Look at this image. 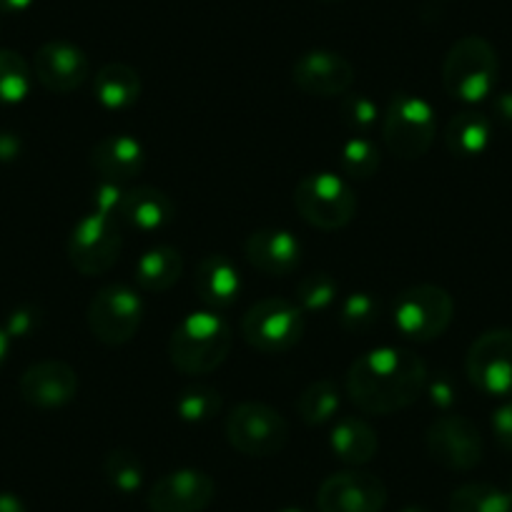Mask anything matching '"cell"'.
<instances>
[{
  "instance_id": "6da1fadb",
  "label": "cell",
  "mask_w": 512,
  "mask_h": 512,
  "mask_svg": "<svg viewBox=\"0 0 512 512\" xmlns=\"http://www.w3.org/2000/svg\"><path fill=\"white\" fill-rule=\"evenodd\" d=\"M427 379V364L415 352L379 347L354 359L344 387L364 415H392L420 400Z\"/></svg>"
},
{
  "instance_id": "7a4b0ae2",
  "label": "cell",
  "mask_w": 512,
  "mask_h": 512,
  "mask_svg": "<svg viewBox=\"0 0 512 512\" xmlns=\"http://www.w3.org/2000/svg\"><path fill=\"white\" fill-rule=\"evenodd\" d=\"M234 344L231 327L214 312H194L176 324L169 339V357L179 372L201 377L226 362Z\"/></svg>"
},
{
  "instance_id": "3957f363",
  "label": "cell",
  "mask_w": 512,
  "mask_h": 512,
  "mask_svg": "<svg viewBox=\"0 0 512 512\" xmlns=\"http://www.w3.org/2000/svg\"><path fill=\"white\" fill-rule=\"evenodd\" d=\"M500 76V58L490 41L482 36H465L447 51L442 63V86L452 98L477 103L490 96Z\"/></svg>"
},
{
  "instance_id": "277c9868",
  "label": "cell",
  "mask_w": 512,
  "mask_h": 512,
  "mask_svg": "<svg viewBox=\"0 0 512 512\" xmlns=\"http://www.w3.org/2000/svg\"><path fill=\"white\" fill-rule=\"evenodd\" d=\"M437 134L435 111L420 96L397 93L384 113V144L402 161H417L430 151Z\"/></svg>"
},
{
  "instance_id": "5b68a950",
  "label": "cell",
  "mask_w": 512,
  "mask_h": 512,
  "mask_svg": "<svg viewBox=\"0 0 512 512\" xmlns=\"http://www.w3.org/2000/svg\"><path fill=\"white\" fill-rule=\"evenodd\" d=\"M294 206L309 226L322 231L344 229L357 214L352 186L329 171L304 176L294 189Z\"/></svg>"
},
{
  "instance_id": "8992f818",
  "label": "cell",
  "mask_w": 512,
  "mask_h": 512,
  "mask_svg": "<svg viewBox=\"0 0 512 512\" xmlns=\"http://www.w3.org/2000/svg\"><path fill=\"white\" fill-rule=\"evenodd\" d=\"M304 334V312L297 302L269 297L256 302L241 319V337L264 354H282L297 347Z\"/></svg>"
},
{
  "instance_id": "52a82bcc",
  "label": "cell",
  "mask_w": 512,
  "mask_h": 512,
  "mask_svg": "<svg viewBox=\"0 0 512 512\" xmlns=\"http://www.w3.org/2000/svg\"><path fill=\"white\" fill-rule=\"evenodd\" d=\"M226 440L246 457H272L289 442V425L264 402H241L226 417Z\"/></svg>"
},
{
  "instance_id": "ba28073f",
  "label": "cell",
  "mask_w": 512,
  "mask_h": 512,
  "mask_svg": "<svg viewBox=\"0 0 512 512\" xmlns=\"http://www.w3.org/2000/svg\"><path fill=\"white\" fill-rule=\"evenodd\" d=\"M121 249L123 234L118 219L96 209L81 216L68 236V259L83 277L106 274L118 262Z\"/></svg>"
},
{
  "instance_id": "9c48e42d",
  "label": "cell",
  "mask_w": 512,
  "mask_h": 512,
  "mask_svg": "<svg viewBox=\"0 0 512 512\" xmlns=\"http://www.w3.org/2000/svg\"><path fill=\"white\" fill-rule=\"evenodd\" d=\"M455 317L450 292L435 284L410 287L395 302V327L412 342H432L442 337Z\"/></svg>"
},
{
  "instance_id": "30bf717a",
  "label": "cell",
  "mask_w": 512,
  "mask_h": 512,
  "mask_svg": "<svg viewBox=\"0 0 512 512\" xmlns=\"http://www.w3.org/2000/svg\"><path fill=\"white\" fill-rule=\"evenodd\" d=\"M88 329L96 342L106 347H121L131 342L144 322V302L131 287L111 284L103 287L88 304Z\"/></svg>"
},
{
  "instance_id": "8fae6325",
  "label": "cell",
  "mask_w": 512,
  "mask_h": 512,
  "mask_svg": "<svg viewBox=\"0 0 512 512\" xmlns=\"http://www.w3.org/2000/svg\"><path fill=\"white\" fill-rule=\"evenodd\" d=\"M465 369L482 395L512 397V329L480 334L467 352Z\"/></svg>"
},
{
  "instance_id": "7c38bea8",
  "label": "cell",
  "mask_w": 512,
  "mask_h": 512,
  "mask_svg": "<svg viewBox=\"0 0 512 512\" xmlns=\"http://www.w3.org/2000/svg\"><path fill=\"white\" fill-rule=\"evenodd\" d=\"M427 452L447 470L467 472L480 465L482 435L475 422L462 415L440 417L427 430Z\"/></svg>"
},
{
  "instance_id": "4fadbf2b",
  "label": "cell",
  "mask_w": 512,
  "mask_h": 512,
  "mask_svg": "<svg viewBox=\"0 0 512 512\" xmlns=\"http://www.w3.org/2000/svg\"><path fill=\"white\" fill-rule=\"evenodd\" d=\"M387 487L372 472L344 470L327 477L317 492L319 512H382Z\"/></svg>"
},
{
  "instance_id": "5bb4252c",
  "label": "cell",
  "mask_w": 512,
  "mask_h": 512,
  "mask_svg": "<svg viewBox=\"0 0 512 512\" xmlns=\"http://www.w3.org/2000/svg\"><path fill=\"white\" fill-rule=\"evenodd\" d=\"M216 495V485L206 472L174 470L154 482L146 495L151 512H204Z\"/></svg>"
},
{
  "instance_id": "9a60e30c",
  "label": "cell",
  "mask_w": 512,
  "mask_h": 512,
  "mask_svg": "<svg viewBox=\"0 0 512 512\" xmlns=\"http://www.w3.org/2000/svg\"><path fill=\"white\" fill-rule=\"evenodd\" d=\"M292 78L294 86L307 96L337 98L352 88L354 68L339 53L327 51V48H314V51L302 53L294 61Z\"/></svg>"
},
{
  "instance_id": "2e32d148",
  "label": "cell",
  "mask_w": 512,
  "mask_h": 512,
  "mask_svg": "<svg viewBox=\"0 0 512 512\" xmlns=\"http://www.w3.org/2000/svg\"><path fill=\"white\" fill-rule=\"evenodd\" d=\"M21 397L38 410H58L76 400L78 374L63 359H41L23 372Z\"/></svg>"
},
{
  "instance_id": "e0dca14e",
  "label": "cell",
  "mask_w": 512,
  "mask_h": 512,
  "mask_svg": "<svg viewBox=\"0 0 512 512\" xmlns=\"http://www.w3.org/2000/svg\"><path fill=\"white\" fill-rule=\"evenodd\" d=\"M91 76L88 56L68 41H48L33 56V78L51 93H71Z\"/></svg>"
},
{
  "instance_id": "ac0fdd59",
  "label": "cell",
  "mask_w": 512,
  "mask_h": 512,
  "mask_svg": "<svg viewBox=\"0 0 512 512\" xmlns=\"http://www.w3.org/2000/svg\"><path fill=\"white\" fill-rule=\"evenodd\" d=\"M244 254L254 269L269 277H287L299 267L302 246L284 229H259L246 236Z\"/></svg>"
},
{
  "instance_id": "d6986e66",
  "label": "cell",
  "mask_w": 512,
  "mask_h": 512,
  "mask_svg": "<svg viewBox=\"0 0 512 512\" xmlns=\"http://www.w3.org/2000/svg\"><path fill=\"white\" fill-rule=\"evenodd\" d=\"M91 166L111 184H123V181L136 179L144 171L146 151L134 136H103L91 149Z\"/></svg>"
},
{
  "instance_id": "ffe728a7",
  "label": "cell",
  "mask_w": 512,
  "mask_h": 512,
  "mask_svg": "<svg viewBox=\"0 0 512 512\" xmlns=\"http://www.w3.org/2000/svg\"><path fill=\"white\" fill-rule=\"evenodd\" d=\"M194 289L206 307H231L241 292L239 269H236V264L224 254L204 256L199 262V267H196Z\"/></svg>"
},
{
  "instance_id": "44dd1931",
  "label": "cell",
  "mask_w": 512,
  "mask_h": 512,
  "mask_svg": "<svg viewBox=\"0 0 512 512\" xmlns=\"http://www.w3.org/2000/svg\"><path fill=\"white\" fill-rule=\"evenodd\" d=\"M118 219L139 231L164 229L174 219V201L154 186H136L131 191H123Z\"/></svg>"
},
{
  "instance_id": "7402d4cb",
  "label": "cell",
  "mask_w": 512,
  "mask_h": 512,
  "mask_svg": "<svg viewBox=\"0 0 512 512\" xmlns=\"http://www.w3.org/2000/svg\"><path fill=\"white\" fill-rule=\"evenodd\" d=\"M329 447L344 465L359 467L374 460L379 450V440L369 422L359 420V417H344L332 427Z\"/></svg>"
},
{
  "instance_id": "603a6c76",
  "label": "cell",
  "mask_w": 512,
  "mask_h": 512,
  "mask_svg": "<svg viewBox=\"0 0 512 512\" xmlns=\"http://www.w3.org/2000/svg\"><path fill=\"white\" fill-rule=\"evenodd\" d=\"M93 93L111 111L134 106L141 96V76L126 63H106L93 78Z\"/></svg>"
},
{
  "instance_id": "cb8c5ba5",
  "label": "cell",
  "mask_w": 512,
  "mask_h": 512,
  "mask_svg": "<svg viewBox=\"0 0 512 512\" xmlns=\"http://www.w3.org/2000/svg\"><path fill=\"white\" fill-rule=\"evenodd\" d=\"M184 274V256L174 246H154L136 262V282L146 292H169Z\"/></svg>"
},
{
  "instance_id": "d4e9b609",
  "label": "cell",
  "mask_w": 512,
  "mask_h": 512,
  "mask_svg": "<svg viewBox=\"0 0 512 512\" xmlns=\"http://www.w3.org/2000/svg\"><path fill=\"white\" fill-rule=\"evenodd\" d=\"M490 118L477 111H462L450 118L445 128L447 151L457 159H475L490 144Z\"/></svg>"
},
{
  "instance_id": "484cf974",
  "label": "cell",
  "mask_w": 512,
  "mask_h": 512,
  "mask_svg": "<svg viewBox=\"0 0 512 512\" xmlns=\"http://www.w3.org/2000/svg\"><path fill=\"white\" fill-rule=\"evenodd\" d=\"M339 402H342V395H339L337 382L327 377L317 379L299 395L297 415L304 425H324V422H329L337 415Z\"/></svg>"
},
{
  "instance_id": "4316f807",
  "label": "cell",
  "mask_w": 512,
  "mask_h": 512,
  "mask_svg": "<svg viewBox=\"0 0 512 512\" xmlns=\"http://www.w3.org/2000/svg\"><path fill=\"white\" fill-rule=\"evenodd\" d=\"M450 512H512V495L487 482H470L452 492Z\"/></svg>"
},
{
  "instance_id": "83f0119b",
  "label": "cell",
  "mask_w": 512,
  "mask_h": 512,
  "mask_svg": "<svg viewBox=\"0 0 512 512\" xmlns=\"http://www.w3.org/2000/svg\"><path fill=\"white\" fill-rule=\"evenodd\" d=\"M33 83V68L16 51H0V103H21Z\"/></svg>"
},
{
  "instance_id": "f1b7e54d",
  "label": "cell",
  "mask_w": 512,
  "mask_h": 512,
  "mask_svg": "<svg viewBox=\"0 0 512 512\" xmlns=\"http://www.w3.org/2000/svg\"><path fill=\"white\" fill-rule=\"evenodd\" d=\"M103 475L113 490L131 495L144 485V465L131 450H111L103 460Z\"/></svg>"
},
{
  "instance_id": "f546056e",
  "label": "cell",
  "mask_w": 512,
  "mask_h": 512,
  "mask_svg": "<svg viewBox=\"0 0 512 512\" xmlns=\"http://www.w3.org/2000/svg\"><path fill=\"white\" fill-rule=\"evenodd\" d=\"M221 410V395L206 384H194L186 387L179 397H176V412L184 422H206L211 417L219 415Z\"/></svg>"
},
{
  "instance_id": "4dcf8cb0",
  "label": "cell",
  "mask_w": 512,
  "mask_h": 512,
  "mask_svg": "<svg viewBox=\"0 0 512 512\" xmlns=\"http://www.w3.org/2000/svg\"><path fill=\"white\" fill-rule=\"evenodd\" d=\"M337 282L329 274H309L297 284V304L302 312H324L337 299Z\"/></svg>"
},
{
  "instance_id": "1f68e13d",
  "label": "cell",
  "mask_w": 512,
  "mask_h": 512,
  "mask_svg": "<svg viewBox=\"0 0 512 512\" xmlns=\"http://www.w3.org/2000/svg\"><path fill=\"white\" fill-rule=\"evenodd\" d=\"M342 166L354 179H372L379 171V151L364 136H354L342 149Z\"/></svg>"
},
{
  "instance_id": "d6a6232c",
  "label": "cell",
  "mask_w": 512,
  "mask_h": 512,
  "mask_svg": "<svg viewBox=\"0 0 512 512\" xmlns=\"http://www.w3.org/2000/svg\"><path fill=\"white\" fill-rule=\"evenodd\" d=\"M377 314H379V304L372 294L354 292L349 294V297L342 302V307H339V324H342L347 332L359 334L377 322Z\"/></svg>"
},
{
  "instance_id": "836d02e7",
  "label": "cell",
  "mask_w": 512,
  "mask_h": 512,
  "mask_svg": "<svg viewBox=\"0 0 512 512\" xmlns=\"http://www.w3.org/2000/svg\"><path fill=\"white\" fill-rule=\"evenodd\" d=\"M339 111H342V123L352 131H357L359 136L369 134L374 126H377L379 108L377 103L372 101L364 93H344L342 103H339Z\"/></svg>"
},
{
  "instance_id": "e575fe53",
  "label": "cell",
  "mask_w": 512,
  "mask_h": 512,
  "mask_svg": "<svg viewBox=\"0 0 512 512\" xmlns=\"http://www.w3.org/2000/svg\"><path fill=\"white\" fill-rule=\"evenodd\" d=\"M492 432H495L500 447L512 452V397H505V402L492 415Z\"/></svg>"
},
{
  "instance_id": "d590c367",
  "label": "cell",
  "mask_w": 512,
  "mask_h": 512,
  "mask_svg": "<svg viewBox=\"0 0 512 512\" xmlns=\"http://www.w3.org/2000/svg\"><path fill=\"white\" fill-rule=\"evenodd\" d=\"M427 390H430L432 402L437 407H450L455 402V387H452L450 379H437V382L427 379Z\"/></svg>"
},
{
  "instance_id": "8d00e7d4",
  "label": "cell",
  "mask_w": 512,
  "mask_h": 512,
  "mask_svg": "<svg viewBox=\"0 0 512 512\" xmlns=\"http://www.w3.org/2000/svg\"><path fill=\"white\" fill-rule=\"evenodd\" d=\"M36 322L38 317L31 312V309H18V312L11 317V322H8L6 332L11 334V337H23V334H28L33 327H36Z\"/></svg>"
},
{
  "instance_id": "74e56055",
  "label": "cell",
  "mask_w": 512,
  "mask_h": 512,
  "mask_svg": "<svg viewBox=\"0 0 512 512\" xmlns=\"http://www.w3.org/2000/svg\"><path fill=\"white\" fill-rule=\"evenodd\" d=\"M495 116L500 118L502 126L512 128V93H502L495 101Z\"/></svg>"
},
{
  "instance_id": "f35d334b",
  "label": "cell",
  "mask_w": 512,
  "mask_h": 512,
  "mask_svg": "<svg viewBox=\"0 0 512 512\" xmlns=\"http://www.w3.org/2000/svg\"><path fill=\"white\" fill-rule=\"evenodd\" d=\"M18 151H21V141L13 134H0V161L16 159Z\"/></svg>"
},
{
  "instance_id": "ab89813d",
  "label": "cell",
  "mask_w": 512,
  "mask_h": 512,
  "mask_svg": "<svg viewBox=\"0 0 512 512\" xmlns=\"http://www.w3.org/2000/svg\"><path fill=\"white\" fill-rule=\"evenodd\" d=\"M0 512H28L26 505L13 492H0Z\"/></svg>"
},
{
  "instance_id": "60d3db41",
  "label": "cell",
  "mask_w": 512,
  "mask_h": 512,
  "mask_svg": "<svg viewBox=\"0 0 512 512\" xmlns=\"http://www.w3.org/2000/svg\"><path fill=\"white\" fill-rule=\"evenodd\" d=\"M31 6H33V0H0V13L16 16V13L28 11Z\"/></svg>"
},
{
  "instance_id": "b9f144b4",
  "label": "cell",
  "mask_w": 512,
  "mask_h": 512,
  "mask_svg": "<svg viewBox=\"0 0 512 512\" xmlns=\"http://www.w3.org/2000/svg\"><path fill=\"white\" fill-rule=\"evenodd\" d=\"M8 352H11V334H8L6 329L0 327V367L6 364Z\"/></svg>"
},
{
  "instance_id": "7bdbcfd3",
  "label": "cell",
  "mask_w": 512,
  "mask_h": 512,
  "mask_svg": "<svg viewBox=\"0 0 512 512\" xmlns=\"http://www.w3.org/2000/svg\"><path fill=\"white\" fill-rule=\"evenodd\" d=\"M402 512H432V510H427V507H422V505H407Z\"/></svg>"
},
{
  "instance_id": "ee69618b",
  "label": "cell",
  "mask_w": 512,
  "mask_h": 512,
  "mask_svg": "<svg viewBox=\"0 0 512 512\" xmlns=\"http://www.w3.org/2000/svg\"><path fill=\"white\" fill-rule=\"evenodd\" d=\"M282 512H302V510H297V507H287V510H282Z\"/></svg>"
},
{
  "instance_id": "f6af8a7d",
  "label": "cell",
  "mask_w": 512,
  "mask_h": 512,
  "mask_svg": "<svg viewBox=\"0 0 512 512\" xmlns=\"http://www.w3.org/2000/svg\"><path fill=\"white\" fill-rule=\"evenodd\" d=\"M319 3H337V0H319Z\"/></svg>"
}]
</instances>
